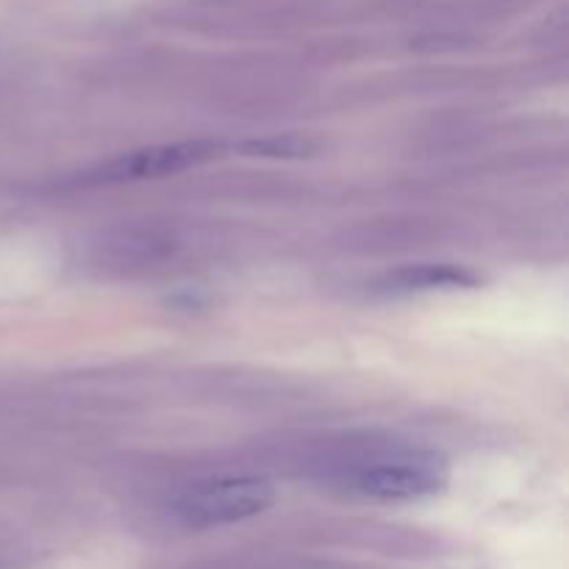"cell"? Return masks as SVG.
Returning a JSON list of instances; mask_svg holds the SVG:
<instances>
[{
	"instance_id": "cell-4",
	"label": "cell",
	"mask_w": 569,
	"mask_h": 569,
	"mask_svg": "<svg viewBox=\"0 0 569 569\" xmlns=\"http://www.w3.org/2000/svg\"><path fill=\"white\" fill-rule=\"evenodd\" d=\"M481 276L461 264H406L387 272L376 281V292L387 298H409V295L431 292H459V289H478Z\"/></svg>"
},
{
	"instance_id": "cell-2",
	"label": "cell",
	"mask_w": 569,
	"mask_h": 569,
	"mask_svg": "<svg viewBox=\"0 0 569 569\" xmlns=\"http://www.w3.org/2000/svg\"><path fill=\"white\" fill-rule=\"evenodd\" d=\"M276 500V487L259 476L217 478L187 489L172 503V517L183 528H220L250 520Z\"/></svg>"
},
{
	"instance_id": "cell-1",
	"label": "cell",
	"mask_w": 569,
	"mask_h": 569,
	"mask_svg": "<svg viewBox=\"0 0 569 569\" xmlns=\"http://www.w3.org/2000/svg\"><path fill=\"white\" fill-rule=\"evenodd\" d=\"M450 481L448 461L433 450H398L359 465L348 478L356 495L370 500H422Z\"/></svg>"
},
{
	"instance_id": "cell-3",
	"label": "cell",
	"mask_w": 569,
	"mask_h": 569,
	"mask_svg": "<svg viewBox=\"0 0 569 569\" xmlns=\"http://www.w3.org/2000/svg\"><path fill=\"white\" fill-rule=\"evenodd\" d=\"M222 144L211 139H187V142L150 144V148L131 150L94 170L83 172L81 183L87 187H111V183L144 181V178H167L178 172L194 170L200 164L220 159Z\"/></svg>"
},
{
	"instance_id": "cell-5",
	"label": "cell",
	"mask_w": 569,
	"mask_h": 569,
	"mask_svg": "<svg viewBox=\"0 0 569 569\" xmlns=\"http://www.w3.org/2000/svg\"><path fill=\"white\" fill-rule=\"evenodd\" d=\"M250 156H276V159H300V156H309L315 150V144L309 139L300 137H272V139H259V142L244 144Z\"/></svg>"
}]
</instances>
